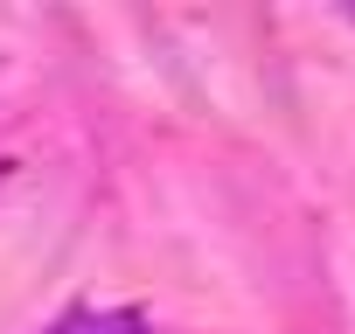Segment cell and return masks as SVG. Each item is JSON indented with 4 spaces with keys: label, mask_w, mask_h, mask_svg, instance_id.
Returning <instances> with one entry per match:
<instances>
[{
    "label": "cell",
    "mask_w": 355,
    "mask_h": 334,
    "mask_svg": "<svg viewBox=\"0 0 355 334\" xmlns=\"http://www.w3.org/2000/svg\"><path fill=\"white\" fill-rule=\"evenodd\" d=\"M49 334H139V320H132V313H70V320L49 327Z\"/></svg>",
    "instance_id": "cell-1"
}]
</instances>
